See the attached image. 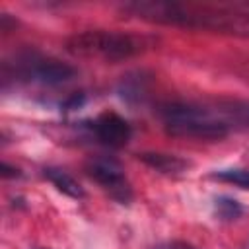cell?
Segmentation results:
<instances>
[{
	"label": "cell",
	"mask_w": 249,
	"mask_h": 249,
	"mask_svg": "<svg viewBox=\"0 0 249 249\" xmlns=\"http://www.w3.org/2000/svg\"><path fill=\"white\" fill-rule=\"evenodd\" d=\"M43 175L60 191V193H64L66 196H70V198H84V187L68 173V171H64V169H60V167H45L43 169Z\"/></svg>",
	"instance_id": "obj_9"
},
{
	"label": "cell",
	"mask_w": 249,
	"mask_h": 249,
	"mask_svg": "<svg viewBox=\"0 0 249 249\" xmlns=\"http://www.w3.org/2000/svg\"><path fill=\"white\" fill-rule=\"evenodd\" d=\"M14 76L27 80V82H37L43 86H60L70 82L76 76V70L51 56H41V54H23L18 58L14 66Z\"/></svg>",
	"instance_id": "obj_4"
},
{
	"label": "cell",
	"mask_w": 249,
	"mask_h": 249,
	"mask_svg": "<svg viewBox=\"0 0 249 249\" xmlns=\"http://www.w3.org/2000/svg\"><path fill=\"white\" fill-rule=\"evenodd\" d=\"M2 175H4V177H18L19 171H18L16 167H10V165L4 161V163H2Z\"/></svg>",
	"instance_id": "obj_13"
},
{
	"label": "cell",
	"mask_w": 249,
	"mask_h": 249,
	"mask_svg": "<svg viewBox=\"0 0 249 249\" xmlns=\"http://www.w3.org/2000/svg\"><path fill=\"white\" fill-rule=\"evenodd\" d=\"M148 86H150V76L142 70H136L123 76L119 84V95L128 103H138L148 95Z\"/></svg>",
	"instance_id": "obj_8"
},
{
	"label": "cell",
	"mask_w": 249,
	"mask_h": 249,
	"mask_svg": "<svg viewBox=\"0 0 249 249\" xmlns=\"http://www.w3.org/2000/svg\"><path fill=\"white\" fill-rule=\"evenodd\" d=\"M121 10L132 18L175 25L187 29H206L214 33H226L235 37H249V12L228 6L189 4V2H160V0H136L126 2Z\"/></svg>",
	"instance_id": "obj_2"
},
{
	"label": "cell",
	"mask_w": 249,
	"mask_h": 249,
	"mask_svg": "<svg viewBox=\"0 0 249 249\" xmlns=\"http://www.w3.org/2000/svg\"><path fill=\"white\" fill-rule=\"evenodd\" d=\"M214 179L231 183L239 189H249V169L245 167H230V169H220L212 173Z\"/></svg>",
	"instance_id": "obj_10"
},
{
	"label": "cell",
	"mask_w": 249,
	"mask_h": 249,
	"mask_svg": "<svg viewBox=\"0 0 249 249\" xmlns=\"http://www.w3.org/2000/svg\"><path fill=\"white\" fill-rule=\"evenodd\" d=\"M156 43H158L156 37L144 35V33L115 31V29H88L68 37L64 47L74 56L121 62V60L144 54L146 51L154 49Z\"/></svg>",
	"instance_id": "obj_3"
},
{
	"label": "cell",
	"mask_w": 249,
	"mask_h": 249,
	"mask_svg": "<svg viewBox=\"0 0 249 249\" xmlns=\"http://www.w3.org/2000/svg\"><path fill=\"white\" fill-rule=\"evenodd\" d=\"M214 210H216V216L220 220H235L243 212L241 204L230 196H218L214 200Z\"/></svg>",
	"instance_id": "obj_11"
},
{
	"label": "cell",
	"mask_w": 249,
	"mask_h": 249,
	"mask_svg": "<svg viewBox=\"0 0 249 249\" xmlns=\"http://www.w3.org/2000/svg\"><path fill=\"white\" fill-rule=\"evenodd\" d=\"M91 130H93L95 138L109 148L124 146L132 134L130 124L121 115H117L113 111H105L99 117H95V121L91 123Z\"/></svg>",
	"instance_id": "obj_6"
},
{
	"label": "cell",
	"mask_w": 249,
	"mask_h": 249,
	"mask_svg": "<svg viewBox=\"0 0 249 249\" xmlns=\"http://www.w3.org/2000/svg\"><path fill=\"white\" fill-rule=\"evenodd\" d=\"M148 167L156 169L163 175H181L191 167V161L175 156V154H163V152H142L138 156Z\"/></svg>",
	"instance_id": "obj_7"
},
{
	"label": "cell",
	"mask_w": 249,
	"mask_h": 249,
	"mask_svg": "<svg viewBox=\"0 0 249 249\" xmlns=\"http://www.w3.org/2000/svg\"><path fill=\"white\" fill-rule=\"evenodd\" d=\"M160 119L169 136L222 140L231 132L249 128V101H171L160 107Z\"/></svg>",
	"instance_id": "obj_1"
},
{
	"label": "cell",
	"mask_w": 249,
	"mask_h": 249,
	"mask_svg": "<svg viewBox=\"0 0 249 249\" xmlns=\"http://www.w3.org/2000/svg\"><path fill=\"white\" fill-rule=\"evenodd\" d=\"M158 249H196V247L187 243V241H167V243L160 245Z\"/></svg>",
	"instance_id": "obj_12"
},
{
	"label": "cell",
	"mask_w": 249,
	"mask_h": 249,
	"mask_svg": "<svg viewBox=\"0 0 249 249\" xmlns=\"http://www.w3.org/2000/svg\"><path fill=\"white\" fill-rule=\"evenodd\" d=\"M86 173L99 183L111 198H115L117 202L124 204L132 198V189L124 177V169L123 165L109 156H93L86 161Z\"/></svg>",
	"instance_id": "obj_5"
}]
</instances>
